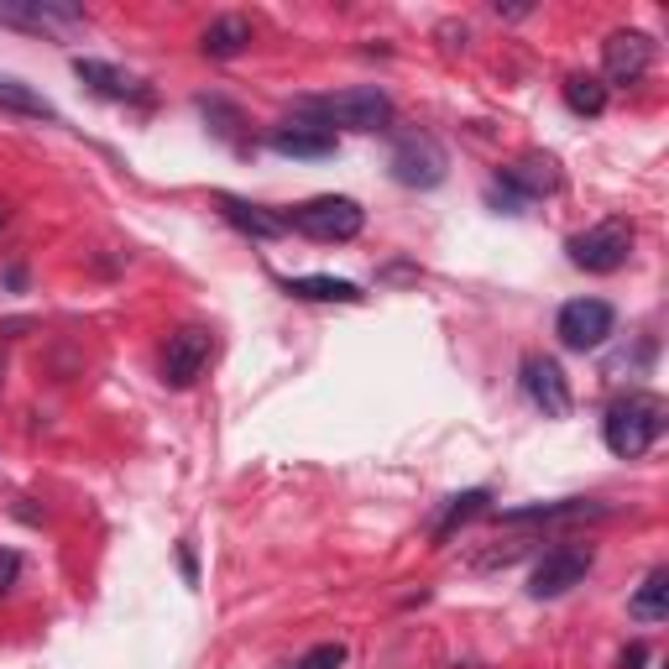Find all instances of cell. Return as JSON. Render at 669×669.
I'll return each instance as SVG.
<instances>
[{
  "mask_svg": "<svg viewBox=\"0 0 669 669\" xmlns=\"http://www.w3.org/2000/svg\"><path fill=\"white\" fill-rule=\"evenodd\" d=\"M659 434H665V403L649 397V393L618 397V403L607 409V419H601V440H607V450L622 455V461L649 455Z\"/></svg>",
  "mask_w": 669,
  "mask_h": 669,
  "instance_id": "cell-1",
  "label": "cell"
},
{
  "mask_svg": "<svg viewBox=\"0 0 669 669\" xmlns=\"http://www.w3.org/2000/svg\"><path fill=\"white\" fill-rule=\"evenodd\" d=\"M366 215H361L356 199H345V194H325V199H309V205H298L288 215V230L298 236L319 240V246H341V240H356Z\"/></svg>",
  "mask_w": 669,
  "mask_h": 669,
  "instance_id": "cell-2",
  "label": "cell"
},
{
  "mask_svg": "<svg viewBox=\"0 0 669 669\" xmlns=\"http://www.w3.org/2000/svg\"><path fill=\"white\" fill-rule=\"evenodd\" d=\"M319 110V126H345V131H387V120H393V100H387V89L377 85H361V89H341V95H329V100L314 105Z\"/></svg>",
  "mask_w": 669,
  "mask_h": 669,
  "instance_id": "cell-3",
  "label": "cell"
},
{
  "mask_svg": "<svg viewBox=\"0 0 669 669\" xmlns=\"http://www.w3.org/2000/svg\"><path fill=\"white\" fill-rule=\"evenodd\" d=\"M387 168H393V178L403 184V189H434V184H445L450 157L430 131H409V137H397Z\"/></svg>",
  "mask_w": 669,
  "mask_h": 669,
  "instance_id": "cell-4",
  "label": "cell"
},
{
  "mask_svg": "<svg viewBox=\"0 0 669 669\" xmlns=\"http://www.w3.org/2000/svg\"><path fill=\"white\" fill-rule=\"evenodd\" d=\"M591 565H597V554H591V544H560V550H550L539 565H533L529 575V597L533 601H554L565 597V591H575V586L591 575Z\"/></svg>",
  "mask_w": 669,
  "mask_h": 669,
  "instance_id": "cell-5",
  "label": "cell"
},
{
  "mask_svg": "<svg viewBox=\"0 0 669 669\" xmlns=\"http://www.w3.org/2000/svg\"><path fill=\"white\" fill-rule=\"evenodd\" d=\"M633 252V225L628 220H601L581 236H570V262L586 273H618Z\"/></svg>",
  "mask_w": 669,
  "mask_h": 669,
  "instance_id": "cell-6",
  "label": "cell"
},
{
  "mask_svg": "<svg viewBox=\"0 0 669 669\" xmlns=\"http://www.w3.org/2000/svg\"><path fill=\"white\" fill-rule=\"evenodd\" d=\"M612 325H618V314H612L607 298H570L565 309H560V319H554V335L570 351H597V345H607Z\"/></svg>",
  "mask_w": 669,
  "mask_h": 669,
  "instance_id": "cell-7",
  "label": "cell"
},
{
  "mask_svg": "<svg viewBox=\"0 0 669 669\" xmlns=\"http://www.w3.org/2000/svg\"><path fill=\"white\" fill-rule=\"evenodd\" d=\"M653 69V42L643 32H612L601 42V85H643V73Z\"/></svg>",
  "mask_w": 669,
  "mask_h": 669,
  "instance_id": "cell-8",
  "label": "cell"
},
{
  "mask_svg": "<svg viewBox=\"0 0 669 669\" xmlns=\"http://www.w3.org/2000/svg\"><path fill=\"white\" fill-rule=\"evenodd\" d=\"M523 393H529V403L544 413V419H565L570 403H575V397H570L565 372H560V361L539 356V351L523 356Z\"/></svg>",
  "mask_w": 669,
  "mask_h": 669,
  "instance_id": "cell-9",
  "label": "cell"
},
{
  "mask_svg": "<svg viewBox=\"0 0 669 669\" xmlns=\"http://www.w3.org/2000/svg\"><path fill=\"white\" fill-rule=\"evenodd\" d=\"M0 21L6 27H21V32H37V37H63L69 27L85 21L79 6H63V0H6L0 6Z\"/></svg>",
  "mask_w": 669,
  "mask_h": 669,
  "instance_id": "cell-10",
  "label": "cell"
},
{
  "mask_svg": "<svg viewBox=\"0 0 669 669\" xmlns=\"http://www.w3.org/2000/svg\"><path fill=\"white\" fill-rule=\"evenodd\" d=\"M209 329H178V335H168V351H163V382L168 387H194L199 382V372L209 366Z\"/></svg>",
  "mask_w": 669,
  "mask_h": 669,
  "instance_id": "cell-11",
  "label": "cell"
},
{
  "mask_svg": "<svg viewBox=\"0 0 669 669\" xmlns=\"http://www.w3.org/2000/svg\"><path fill=\"white\" fill-rule=\"evenodd\" d=\"M502 189L518 194L523 205H529V199H544V194L560 189V163H554L550 153H523L518 163L502 168Z\"/></svg>",
  "mask_w": 669,
  "mask_h": 669,
  "instance_id": "cell-12",
  "label": "cell"
},
{
  "mask_svg": "<svg viewBox=\"0 0 669 669\" xmlns=\"http://www.w3.org/2000/svg\"><path fill=\"white\" fill-rule=\"evenodd\" d=\"M277 157H329L335 153V131H325L319 120H288V126H273V137H267Z\"/></svg>",
  "mask_w": 669,
  "mask_h": 669,
  "instance_id": "cell-13",
  "label": "cell"
},
{
  "mask_svg": "<svg viewBox=\"0 0 669 669\" xmlns=\"http://www.w3.org/2000/svg\"><path fill=\"white\" fill-rule=\"evenodd\" d=\"M215 205H220V215L236 225L240 236H257V240L288 236V215H273V209H262V205H246V199H236V194H220Z\"/></svg>",
  "mask_w": 669,
  "mask_h": 669,
  "instance_id": "cell-14",
  "label": "cell"
},
{
  "mask_svg": "<svg viewBox=\"0 0 669 669\" xmlns=\"http://www.w3.org/2000/svg\"><path fill=\"white\" fill-rule=\"evenodd\" d=\"M283 288L293 293V298H309V304H361L366 293L351 283V277H325V273H314V277H288Z\"/></svg>",
  "mask_w": 669,
  "mask_h": 669,
  "instance_id": "cell-15",
  "label": "cell"
},
{
  "mask_svg": "<svg viewBox=\"0 0 669 669\" xmlns=\"http://www.w3.org/2000/svg\"><path fill=\"white\" fill-rule=\"evenodd\" d=\"M73 73H79L95 95H105V100H131V95H141L131 73H120L116 63H100V58H73Z\"/></svg>",
  "mask_w": 669,
  "mask_h": 669,
  "instance_id": "cell-16",
  "label": "cell"
},
{
  "mask_svg": "<svg viewBox=\"0 0 669 669\" xmlns=\"http://www.w3.org/2000/svg\"><path fill=\"white\" fill-rule=\"evenodd\" d=\"M252 48V21L236 17V11H225L205 27V52L209 58H236V52Z\"/></svg>",
  "mask_w": 669,
  "mask_h": 669,
  "instance_id": "cell-17",
  "label": "cell"
},
{
  "mask_svg": "<svg viewBox=\"0 0 669 669\" xmlns=\"http://www.w3.org/2000/svg\"><path fill=\"white\" fill-rule=\"evenodd\" d=\"M0 110H17V116H32V120H58L48 95H37L32 85H21L11 73H0Z\"/></svg>",
  "mask_w": 669,
  "mask_h": 669,
  "instance_id": "cell-18",
  "label": "cell"
},
{
  "mask_svg": "<svg viewBox=\"0 0 669 669\" xmlns=\"http://www.w3.org/2000/svg\"><path fill=\"white\" fill-rule=\"evenodd\" d=\"M628 612H633L638 622H659V618H669V570H649V581H643V586L633 591Z\"/></svg>",
  "mask_w": 669,
  "mask_h": 669,
  "instance_id": "cell-19",
  "label": "cell"
},
{
  "mask_svg": "<svg viewBox=\"0 0 669 669\" xmlns=\"http://www.w3.org/2000/svg\"><path fill=\"white\" fill-rule=\"evenodd\" d=\"M560 95H565V105L575 116H601L607 110V85H601L597 73H570Z\"/></svg>",
  "mask_w": 669,
  "mask_h": 669,
  "instance_id": "cell-20",
  "label": "cell"
},
{
  "mask_svg": "<svg viewBox=\"0 0 669 669\" xmlns=\"http://www.w3.org/2000/svg\"><path fill=\"white\" fill-rule=\"evenodd\" d=\"M481 508H486V492H481V486H471V492H461V498H450V508L440 513V523H434V544H445L450 533L461 529L465 518H476Z\"/></svg>",
  "mask_w": 669,
  "mask_h": 669,
  "instance_id": "cell-21",
  "label": "cell"
},
{
  "mask_svg": "<svg viewBox=\"0 0 669 669\" xmlns=\"http://www.w3.org/2000/svg\"><path fill=\"white\" fill-rule=\"evenodd\" d=\"M597 513L591 502H544V508H513L502 513V523H560V518H586Z\"/></svg>",
  "mask_w": 669,
  "mask_h": 669,
  "instance_id": "cell-22",
  "label": "cell"
},
{
  "mask_svg": "<svg viewBox=\"0 0 669 669\" xmlns=\"http://www.w3.org/2000/svg\"><path fill=\"white\" fill-rule=\"evenodd\" d=\"M345 665V643H314L309 653H298L288 669H341Z\"/></svg>",
  "mask_w": 669,
  "mask_h": 669,
  "instance_id": "cell-23",
  "label": "cell"
},
{
  "mask_svg": "<svg viewBox=\"0 0 669 669\" xmlns=\"http://www.w3.org/2000/svg\"><path fill=\"white\" fill-rule=\"evenodd\" d=\"M21 581V554L17 550H0V597Z\"/></svg>",
  "mask_w": 669,
  "mask_h": 669,
  "instance_id": "cell-24",
  "label": "cell"
},
{
  "mask_svg": "<svg viewBox=\"0 0 669 669\" xmlns=\"http://www.w3.org/2000/svg\"><path fill=\"white\" fill-rule=\"evenodd\" d=\"M643 659H649V649H643V643H628V649H622V669H638Z\"/></svg>",
  "mask_w": 669,
  "mask_h": 669,
  "instance_id": "cell-25",
  "label": "cell"
},
{
  "mask_svg": "<svg viewBox=\"0 0 669 669\" xmlns=\"http://www.w3.org/2000/svg\"><path fill=\"white\" fill-rule=\"evenodd\" d=\"M0 377H6V366H0Z\"/></svg>",
  "mask_w": 669,
  "mask_h": 669,
  "instance_id": "cell-26",
  "label": "cell"
}]
</instances>
